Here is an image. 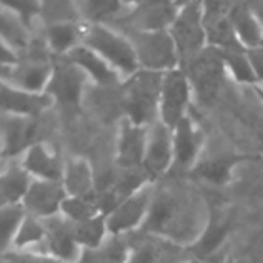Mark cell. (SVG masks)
Segmentation results:
<instances>
[{"instance_id": "1", "label": "cell", "mask_w": 263, "mask_h": 263, "mask_svg": "<svg viewBox=\"0 0 263 263\" xmlns=\"http://www.w3.org/2000/svg\"><path fill=\"white\" fill-rule=\"evenodd\" d=\"M143 228L179 243H196L205 230L200 219V205L182 191H163L154 196Z\"/></svg>"}, {"instance_id": "2", "label": "cell", "mask_w": 263, "mask_h": 263, "mask_svg": "<svg viewBox=\"0 0 263 263\" xmlns=\"http://www.w3.org/2000/svg\"><path fill=\"white\" fill-rule=\"evenodd\" d=\"M165 72L139 69L122 86V105L126 119L139 126L156 123L160 111V96Z\"/></svg>"}, {"instance_id": "3", "label": "cell", "mask_w": 263, "mask_h": 263, "mask_svg": "<svg viewBox=\"0 0 263 263\" xmlns=\"http://www.w3.org/2000/svg\"><path fill=\"white\" fill-rule=\"evenodd\" d=\"M82 43L97 52L119 74L129 77L140 69L129 39L105 25H86Z\"/></svg>"}, {"instance_id": "4", "label": "cell", "mask_w": 263, "mask_h": 263, "mask_svg": "<svg viewBox=\"0 0 263 263\" xmlns=\"http://www.w3.org/2000/svg\"><path fill=\"white\" fill-rule=\"evenodd\" d=\"M227 72L222 51L210 46L188 62L186 76L200 105L211 106L217 100Z\"/></svg>"}, {"instance_id": "5", "label": "cell", "mask_w": 263, "mask_h": 263, "mask_svg": "<svg viewBox=\"0 0 263 263\" xmlns=\"http://www.w3.org/2000/svg\"><path fill=\"white\" fill-rule=\"evenodd\" d=\"M129 39L140 69L154 72H168L177 68L179 54L170 31L136 32L126 34Z\"/></svg>"}, {"instance_id": "6", "label": "cell", "mask_w": 263, "mask_h": 263, "mask_svg": "<svg viewBox=\"0 0 263 263\" xmlns=\"http://www.w3.org/2000/svg\"><path fill=\"white\" fill-rule=\"evenodd\" d=\"M180 60L190 62L208 48L203 25V3H182V8L170 28Z\"/></svg>"}, {"instance_id": "7", "label": "cell", "mask_w": 263, "mask_h": 263, "mask_svg": "<svg viewBox=\"0 0 263 263\" xmlns=\"http://www.w3.org/2000/svg\"><path fill=\"white\" fill-rule=\"evenodd\" d=\"M191 91L193 88L186 72L179 68L165 72L160 96L159 120L163 122L173 131L186 117Z\"/></svg>"}, {"instance_id": "8", "label": "cell", "mask_w": 263, "mask_h": 263, "mask_svg": "<svg viewBox=\"0 0 263 263\" xmlns=\"http://www.w3.org/2000/svg\"><path fill=\"white\" fill-rule=\"evenodd\" d=\"M231 6L233 3L228 2L203 3V25L206 31L208 46L223 52L247 51L230 22L228 14Z\"/></svg>"}, {"instance_id": "9", "label": "cell", "mask_w": 263, "mask_h": 263, "mask_svg": "<svg viewBox=\"0 0 263 263\" xmlns=\"http://www.w3.org/2000/svg\"><path fill=\"white\" fill-rule=\"evenodd\" d=\"M182 3L171 2H146L134 5L119 23H126L131 31L136 32H157L170 31L173 26Z\"/></svg>"}, {"instance_id": "10", "label": "cell", "mask_w": 263, "mask_h": 263, "mask_svg": "<svg viewBox=\"0 0 263 263\" xmlns=\"http://www.w3.org/2000/svg\"><path fill=\"white\" fill-rule=\"evenodd\" d=\"M88 76L69 60L54 65L45 92L65 109H77Z\"/></svg>"}, {"instance_id": "11", "label": "cell", "mask_w": 263, "mask_h": 263, "mask_svg": "<svg viewBox=\"0 0 263 263\" xmlns=\"http://www.w3.org/2000/svg\"><path fill=\"white\" fill-rule=\"evenodd\" d=\"M174 165V131L157 120L148 126V142L143 159V171L149 180H156Z\"/></svg>"}, {"instance_id": "12", "label": "cell", "mask_w": 263, "mask_h": 263, "mask_svg": "<svg viewBox=\"0 0 263 263\" xmlns=\"http://www.w3.org/2000/svg\"><path fill=\"white\" fill-rule=\"evenodd\" d=\"M153 199H154V193L149 183L140 188L139 191H136L128 199H125L106 217L108 233L112 236H120L122 233L131 231L139 225H143L149 214Z\"/></svg>"}, {"instance_id": "13", "label": "cell", "mask_w": 263, "mask_h": 263, "mask_svg": "<svg viewBox=\"0 0 263 263\" xmlns=\"http://www.w3.org/2000/svg\"><path fill=\"white\" fill-rule=\"evenodd\" d=\"M68 197L62 182L32 180L22 205L26 213L40 220L52 219L62 211V203Z\"/></svg>"}, {"instance_id": "14", "label": "cell", "mask_w": 263, "mask_h": 263, "mask_svg": "<svg viewBox=\"0 0 263 263\" xmlns=\"http://www.w3.org/2000/svg\"><path fill=\"white\" fill-rule=\"evenodd\" d=\"M52 68L54 66L39 59L25 63L18 62L14 66L2 68V80L5 85H9L12 88L42 94L49 83Z\"/></svg>"}, {"instance_id": "15", "label": "cell", "mask_w": 263, "mask_h": 263, "mask_svg": "<svg viewBox=\"0 0 263 263\" xmlns=\"http://www.w3.org/2000/svg\"><path fill=\"white\" fill-rule=\"evenodd\" d=\"M148 142V126L134 125L125 117L117 140V162L123 170L143 168Z\"/></svg>"}, {"instance_id": "16", "label": "cell", "mask_w": 263, "mask_h": 263, "mask_svg": "<svg viewBox=\"0 0 263 263\" xmlns=\"http://www.w3.org/2000/svg\"><path fill=\"white\" fill-rule=\"evenodd\" d=\"M52 102L54 100L46 92H42V94L28 92V91L17 89V88L2 83L3 114L37 119L45 109H48L52 105Z\"/></svg>"}, {"instance_id": "17", "label": "cell", "mask_w": 263, "mask_h": 263, "mask_svg": "<svg viewBox=\"0 0 263 263\" xmlns=\"http://www.w3.org/2000/svg\"><path fill=\"white\" fill-rule=\"evenodd\" d=\"M37 119L3 116V156L14 157L20 153H26L35 143Z\"/></svg>"}, {"instance_id": "18", "label": "cell", "mask_w": 263, "mask_h": 263, "mask_svg": "<svg viewBox=\"0 0 263 263\" xmlns=\"http://www.w3.org/2000/svg\"><path fill=\"white\" fill-rule=\"evenodd\" d=\"M46 227V248H48V256L59 260L62 263L76 262L80 259V247L76 242L72 231H71V223L63 217V219H48Z\"/></svg>"}, {"instance_id": "19", "label": "cell", "mask_w": 263, "mask_h": 263, "mask_svg": "<svg viewBox=\"0 0 263 263\" xmlns=\"http://www.w3.org/2000/svg\"><path fill=\"white\" fill-rule=\"evenodd\" d=\"M22 166L35 180H48V182L63 180L65 163L62 162L57 153L51 151L43 143H35L23 154Z\"/></svg>"}, {"instance_id": "20", "label": "cell", "mask_w": 263, "mask_h": 263, "mask_svg": "<svg viewBox=\"0 0 263 263\" xmlns=\"http://www.w3.org/2000/svg\"><path fill=\"white\" fill-rule=\"evenodd\" d=\"M202 148V134L186 116L174 128V165L177 170H194Z\"/></svg>"}, {"instance_id": "21", "label": "cell", "mask_w": 263, "mask_h": 263, "mask_svg": "<svg viewBox=\"0 0 263 263\" xmlns=\"http://www.w3.org/2000/svg\"><path fill=\"white\" fill-rule=\"evenodd\" d=\"M65 59L79 66L88 76V79L94 80L97 85L111 86L119 82V72L97 52H94L83 43L74 48L69 54H66Z\"/></svg>"}, {"instance_id": "22", "label": "cell", "mask_w": 263, "mask_h": 263, "mask_svg": "<svg viewBox=\"0 0 263 263\" xmlns=\"http://www.w3.org/2000/svg\"><path fill=\"white\" fill-rule=\"evenodd\" d=\"M230 22L245 49H254L263 43V23L248 3H233Z\"/></svg>"}, {"instance_id": "23", "label": "cell", "mask_w": 263, "mask_h": 263, "mask_svg": "<svg viewBox=\"0 0 263 263\" xmlns=\"http://www.w3.org/2000/svg\"><path fill=\"white\" fill-rule=\"evenodd\" d=\"M62 183L68 197H96L92 171L83 159H71L65 163Z\"/></svg>"}, {"instance_id": "24", "label": "cell", "mask_w": 263, "mask_h": 263, "mask_svg": "<svg viewBox=\"0 0 263 263\" xmlns=\"http://www.w3.org/2000/svg\"><path fill=\"white\" fill-rule=\"evenodd\" d=\"M245 159H247L245 156H233V154L214 156V157L199 162L194 166V173L197 174V177L210 183L225 185L231 179L233 170Z\"/></svg>"}, {"instance_id": "25", "label": "cell", "mask_w": 263, "mask_h": 263, "mask_svg": "<svg viewBox=\"0 0 263 263\" xmlns=\"http://www.w3.org/2000/svg\"><path fill=\"white\" fill-rule=\"evenodd\" d=\"M32 177L29 173L20 165H11L2 174V206L5 205H17L22 203L31 183Z\"/></svg>"}, {"instance_id": "26", "label": "cell", "mask_w": 263, "mask_h": 263, "mask_svg": "<svg viewBox=\"0 0 263 263\" xmlns=\"http://www.w3.org/2000/svg\"><path fill=\"white\" fill-rule=\"evenodd\" d=\"M80 18H85L89 25H103L108 20H120L128 11L129 5L120 2H106V0H88L76 2Z\"/></svg>"}, {"instance_id": "27", "label": "cell", "mask_w": 263, "mask_h": 263, "mask_svg": "<svg viewBox=\"0 0 263 263\" xmlns=\"http://www.w3.org/2000/svg\"><path fill=\"white\" fill-rule=\"evenodd\" d=\"M83 31L79 23H59L49 25L46 29V42L48 48L55 54H69L74 48H77L80 40H83Z\"/></svg>"}, {"instance_id": "28", "label": "cell", "mask_w": 263, "mask_h": 263, "mask_svg": "<svg viewBox=\"0 0 263 263\" xmlns=\"http://www.w3.org/2000/svg\"><path fill=\"white\" fill-rule=\"evenodd\" d=\"M71 231L79 247L85 250H96L105 243V234L108 233L106 216H97L86 222L71 223Z\"/></svg>"}, {"instance_id": "29", "label": "cell", "mask_w": 263, "mask_h": 263, "mask_svg": "<svg viewBox=\"0 0 263 263\" xmlns=\"http://www.w3.org/2000/svg\"><path fill=\"white\" fill-rule=\"evenodd\" d=\"M128 260L129 256L125 242L119 236H114L96 250H85L79 263H128Z\"/></svg>"}, {"instance_id": "30", "label": "cell", "mask_w": 263, "mask_h": 263, "mask_svg": "<svg viewBox=\"0 0 263 263\" xmlns=\"http://www.w3.org/2000/svg\"><path fill=\"white\" fill-rule=\"evenodd\" d=\"M60 213L71 223L86 222L97 216H103L97 197H66Z\"/></svg>"}, {"instance_id": "31", "label": "cell", "mask_w": 263, "mask_h": 263, "mask_svg": "<svg viewBox=\"0 0 263 263\" xmlns=\"http://www.w3.org/2000/svg\"><path fill=\"white\" fill-rule=\"evenodd\" d=\"M28 28L8 8L2 6V42L12 51L23 49L28 45Z\"/></svg>"}, {"instance_id": "32", "label": "cell", "mask_w": 263, "mask_h": 263, "mask_svg": "<svg viewBox=\"0 0 263 263\" xmlns=\"http://www.w3.org/2000/svg\"><path fill=\"white\" fill-rule=\"evenodd\" d=\"M228 234V223L222 219L211 217L208 225H205V230L202 236L194 243V251L199 257L211 256L225 240Z\"/></svg>"}, {"instance_id": "33", "label": "cell", "mask_w": 263, "mask_h": 263, "mask_svg": "<svg viewBox=\"0 0 263 263\" xmlns=\"http://www.w3.org/2000/svg\"><path fill=\"white\" fill-rule=\"evenodd\" d=\"M26 210L22 203L17 205H5L2 206L0 216V230H2V250L6 254L8 248L12 247L14 239L26 217Z\"/></svg>"}, {"instance_id": "34", "label": "cell", "mask_w": 263, "mask_h": 263, "mask_svg": "<svg viewBox=\"0 0 263 263\" xmlns=\"http://www.w3.org/2000/svg\"><path fill=\"white\" fill-rule=\"evenodd\" d=\"M223 60L227 65V71H230L234 79L239 83L251 85V86H259L260 82L256 76V71L248 59L247 51H239V52H223Z\"/></svg>"}, {"instance_id": "35", "label": "cell", "mask_w": 263, "mask_h": 263, "mask_svg": "<svg viewBox=\"0 0 263 263\" xmlns=\"http://www.w3.org/2000/svg\"><path fill=\"white\" fill-rule=\"evenodd\" d=\"M40 14L49 25L59 23H79L80 14L76 2H46L40 6Z\"/></svg>"}, {"instance_id": "36", "label": "cell", "mask_w": 263, "mask_h": 263, "mask_svg": "<svg viewBox=\"0 0 263 263\" xmlns=\"http://www.w3.org/2000/svg\"><path fill=\"white\" fill-rule=\"evenodd\" d=\"M45 239H46V227H45V223L40 219L26 214V217H25L17 236L14 239L12 247H15L17 250H22V248L34 247V245L43 242Z\"/></svg>"}, {"instance_id": "37", "label": "cell", "mask_w": 263, "mask_h": 263, "mask_svg": "<svg viewBox=\"0 0 263 263\" xmlns=\"http://www.w3.org/2000/svg\"><path fill=\"white\" fill-rule=\"evenodd\" d=\"M166 250L156 243H142L131 256L128 263H165Z\"/></svg>"}, {"instance_id": "38", "label": "cell", "mask_w": 263, "mask_h": 263, "mask_svg": "<svg viewBox=\"0 0 263 263\" xmlns=\"http://www.w3.org/2000/svg\"><path fill=\"white\" fill-rule=\"evenodd\" d=\"M2 6L8 8L9 11H12L22 22L23 25L29 29L31 26V20L40 14V6L42 3H35V2H28V0H14L11 3H3Z\"/></svg>"}, {"instance_id": "39", "label": "cell", "mask_w": 263, "mask_h": 263, "mask_svg": "<svg viewBox=\"0 0 263 263\" xmlns=\"http://www.w3.org/2000/svg\"><path fill=\"white\" fill-rule=\"evenodd\" d=\"M8 263H62L49 256L40 254H29V253H11L6 259Z\"/></svg>"}, {"instance_id": "40", "label": "cell", "mask_w": 263, "mask_h": 263, "mask_svg": "<svg viewBox=\"0 0 263 263\" xmlns=\"http://www.w3.org/2000/svg\"><path fill=\"white\" fill-rule=\"evenodd\" d=\"M248 59L256 71V76L260 82V85H263V46L254 48V49H247Z\"/></svg>"}, {"instance_id": "41", "label": "cell", "mask_w": 263, "mask_h": 263, "mask_svg": "<svg viewBox=\"0 0 263 263\" xmlns=\"http://www.w3.org/2000/svg\"><path fill=\"white\" fill-rule=\"evenodd\" d=\"M256 88V91H257V94L262 97V100H263V85H259V86H254Z\"/></svg>"}, {"instance_id": "42", "label": "cell", "mask_w": 263, "mask_h": 263, "mask_svg": "<svg viewBox=\"0 0 263 263\" xmlns=\"http://www.w3.org/2000/svg\"><path fill=\"white\" fill-rule=\"evenodd\" d=\"M259 139H260V142H262L263 145V122L262 125H260V128H259Z\"/></svg>"}, {"instance_id": "43", "label": "cell", "mask_w": 263, "mask_h": 263, "mask_svg": "<svg viewBox=\"0 0 263 263\" xmlns=\"http://www.w3.org/2000/svg\"><path fill=\"white\" fill-rule=\"evenodd\" d=\"M193 263H199V262H193Z\"/></svg>"}, {"instance_id": "44", "label": "cell", "mask_w": 263, "mask_h": 263, "mask_svg": "<svg viewBox=\"0 0 263 263\" xmlns=\"http://www.w3.org/2000/svg\"><path fill=\"white\" fill-rule=\"evenodd\" d=\"M262 46H263V43H262Z\"/></svg>"}]
</instances>
